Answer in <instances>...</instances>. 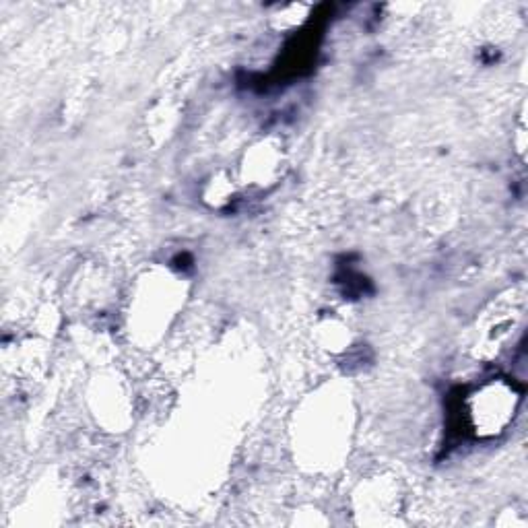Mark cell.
I'll use <instances>...</instances> for the list:
<instances>
[{
    "label": "cell",
    "instance_id": "obj_1",
    "mask_svg": "<svg viewBox=\"0 0 528 528\" xmlns=\"http://www.w3.org/2000/svg\"><path fill=\"white\" fill-rule=\"evenodd\" d=\"M514 411V388L504 382L485 384L469 399V419L477 436H498L504 432L514 417Z\"/></svg>",
    "mask_w": 528,
    "mask_h": 528
},
{
    "label": "cell",
    "instance_id": "obj_3",
    "mask_svg": "<svg viewBox=\"0 0 528 528\" xmlns=\"http://www.w3.org/2000/svg\"><path fill=\"white\" fill-rule=\"evenodd\" d=\"M205 196H207V201H213L215 207H221L223 203L229 201L231 196H234V186L229 184V180L213 178V180L207 184Z\"/></svg>",
    "mask_w": 528,
    "mask_h": 528
},
{
    "label": "cell",
    "instance_id": "obj_2",
    "mask_svg": "<svg viewBox=\"0 0 528 528\" xmlns=\"http://www.w3.org/2000/svg\"><path fill=\"white\" fill-rule=\"evenodd\" d=\"M281 163H283V153L277 145H273L271 141L256 145L248 153V165H246V176L252 180L250 184H258V186L273 184V180L281 172Z\"/></svg>",
    "mask_w": 528,
    "mask_h": 528
}]
</instances>
